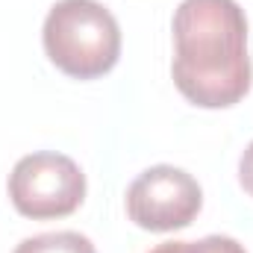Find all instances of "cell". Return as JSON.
I'll use <instances>...</instances> for the list:
<instances>
[{"mask_svg": "<svg viewBox=\"0 0 253 253\" xmlns=\"http://www.w3.org/2000/svg\"><path fill=\"white\" fill-rule=\"evenodd\" d=\"M174 85L200 109H227L251 91L248 18L236 0H183L174 15Z\"/></svg>", "mask_w": 253, "mask_h": 253, "instance_id": "cell-1", "label": "cell"}, {"mask_svg": "<svg viewBox=\"0 0 253 253\" xmlns=\"http://www.w3.org/2000/svg\"><path fill=\"white\" fill-rule=\"evenodd\" d=\"M44 53L74 80H97L121 56V27L97 0H59L42 30Z\"/></svg>", "mask_w": 253, "mask_h": 253, "instance_id": "cell-2", "label": "cell"}, {"mask_svg": "<svg viewBox=\"0 0 253 253\" xmlns=\"http://www.w3.org/2000/svg\"><path fill=\"white\" fill-rule=\"evenodd\" d=\"M12 206L33 221H53L74 215L85 200V174L80 165L53 150H39L24 159L9 174Z\"/></svg>", "mask_w": 253, "mask_h": 253, "instance_id": "cell-3", "label": "cell"}, {"mask_svg": "<svg viewBox=\"0 0 253 253\" xmlns=\"http://www.w3.org/2000/svg\"><path fill=\"white\" fill-rule=\"evenodd\" d=\"M200 206L203 191L197 180L174 165H153L141 171L126 189L129 221L150 233H174L189 227Z\"/></svg>", "mask_w": 253, "mask_h": 253, "instance_id": "cell-4", "label": "cell"}, {"mask_svg": "<svg viewBox=\"0 0 253 253\" xmlns=\"http://www.w3.org/2000/svg\"><path fill=\"white\" fill-rule=\"evenodd\" d=\"M15 253H97L91 239H85L83 233L62 230V233H42L33 239H24Z\"/></svg>", "mask_w": 253, "mask_h": 253, "instance_id": "cell-5", "label": "cell"}, {"mask_svg": "<svg viewBox=\"0 0 253 253\" xmlns=\"http://www.w3.org/2000/svg\"><path fill=\"white\" fill-rule=\"evenodd\" d=\"M189 253H248L230 236H206L200 242H189Z\"/></svg>", "mask_w": 253, "mask_h": 253, "instance_id": "cell-6", "label": "cell"}, {"mask_svg": "<svg viewBox=\"0 0 253 253\" xmlns=\"http://www.w3.org/2000/svg\"><path fill=\"white\" fill-rule=\"evenodd\" d=\"M239 183H242V189L253 197V141L248 144V150H245L242 159H239Z\"/></svg>", "mask_w": 253, "mask_h": 253, "instance_id": "cell-7", "label": "cell"}, {"mask_svg": "<svg viewBox=\"0 0 253 253\" xmlns=\"http://www.w3.org/2000/svg\"><path fill=\"white\" fill-rule=\"evenodd\" d=\"M150 253H189V242H162Z\"/></svg>", "mask_w": 253, "mask_h": 253, "instance_id": "cell-8", "label": "cell"}]
</instances>
